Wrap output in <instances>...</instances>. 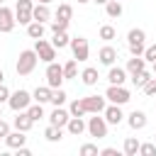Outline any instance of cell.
<instances>
[{"label":"cell","instance_id":"cell-19","mask_svg":"<svg viewBox=\"0 0 156 156\" xmlns=\"http://www.w3.org/2000/svg\"><path fill=\"white\" fill-rule=\"evenodd\" d=\"M144 124H146V115H144L141 110H134V112L129 115V127H132V129H141Z\"/></svg>","mask_w":156,"mask_h":156},{"label":"cell","instance_id":"cell-25","mask_svg":"<svg viewBox=\"0 0 156 156\" xmlns=\"http://www.w3.org/2000/svg\"><path fill=\"white\" fill-rule=\"evenodd\" d=\"M71 15H73V7H71L68 2H61V5H58V10H56V20L68 22V20H71Z\"/></svg>","mask_w":156,"mask_h":156},{"label":"cell","instance_id":"cell-9","mask_svg":"<svg viewBox=\"0 0 156 156\" xmlns=\"http://www.w3.org/2000/svg\"><path fill=\"white\" fill-rule=\"evenodd\" d=\"M88 129H90V134L93 136H107V122L102 119V117H98V112H95V117H90V122H88Z\"/></svg>","mask_w":156,"mask_h":156},{"label":"cell","instance_id":"cell-20","mask_svg":"<svg viewBox=\"0 0 156 156\" xmlns=\"http://www.w3.org/2000/svg\"><path fill=\"white\" fill-rule=\"evenodd\" d=\"M27 34H29L32 39H39V37H44V22H37V20H32V22L27 24Z\"/></svg>","mask_w":156,"mask_h":156},{"label":"cell","instance_id":"cell-2","mask_svg":"<svg viewBox=\"0 0 156 156\" xmlns=\"http://www.w3.org/2000/svg\"><path fill=\"white\" fill-rule=\"evenodd\" d=\"M144 39H146V34H144V29H129V34H127V41H129V51L132 54H144Z\"/></svg>","mask_w":156,"mask_h":156},{"label":"cell","instance_id":"cell-35","mask_svg":"<svg viewBox=\"0 0 156 156\" xmlns=\"http://www.w3.org/2000/svg\"><path fill=\"white\" fill-rule=\"evenodd\" d=\"M115 34H117V32H115L112 24H102V27H100V37H102V39H115Z\"/></svg>","mask_w":156,"mask_h":156},{"label":"cell","instance_id":"cell-13","mask_svg":"<svg viewBox=\"0 0 156 156\" xmlns=\"http://www.w3.org/2000/svg\"><path fill=\"white\" fill-rule=\"evenodd\" d=\"M32 117H29V112H22V110H17V117H15V127L20 129V132H27L29 127H32Z\"/></svg>","mask_w":156,"mask_h":156},{"label":"cell","instance_id":"cell-42","mask_svg":"<svg viewBox=\"0 0 156 156\" xmlns=\"http://www.w3.org/2000/svg\"><path fill=\"white\" fill-rule=\"evenodd\" d=\"M7 134H10V124L5 119H0V136H7Z\"/></svg>","mask_w":156,"mask_h":156},{"label":"cell","instance_id":"cell-29","mask_svg":"<svg viewBox=\"0 0 156 156\" xmlns=\"http://www.w3.org/2000/svg\"><path fill=\"white\" fill-rule=\"evenodd\" d=\"M44 136H46L49 141H58V139H61V127H56V124H49V127L44 129Z\"/></svg>","mask_w":156,"mask_h":156},{"label":"cell","instance_id":"cell-23","mask_svg":"<svg viewBox=\"0 0 156 156\" xmlns=\"http://www.w3.org/2000/svg\"><path fill=\"white\" fill-rule=\"evenodd\" d=\"M144 68V58H141V54H134L129 61H127V71L129 73H136V71H141Z\"/></svg>","mask_w":156,"mask_h":156},{"label":"cell","instance_id":"cell-38","mask_svg":"<svg viewBox=\"0 0 156 156\" xmlns=\"http://www.w3.org/2000/svg\"><path fill=\"white\" fill-rule=\"evenodd\" d=\"M98 154V146L95 144H83L80 146V156H95Z\"/></svg>","mask_w":156,"mask_h":156},{"label":"cell","instance_id":"cell-17","mask_svg":"<svg viewBox=\"0 0 156 156\" xmlns=\"http://www.w3.org/2000/svg\"><path fill=\"white\" fill-rule=\"evenodd\" d=\"M107 78H110V83H112V85H122V83H124V78H127V71H124V68H119V66H117V68L112 66V68H110V73H107Z\"/></svg>","mask_w":156,"mask_h":156},{"label":"cell","instance_id":"cell-33","mask_svg":"<svg viewBox=\"0 0 156 156\" xmlns=\"http://www.w3.org/2000/svg\"><path fill=\"white\" fill-rule=\"evenodd\" d=\"M139 151V141L134 139V136H129L127 141H124V154H129V156H134Z\"/></svg>","mask_w":156,"mask_h":156},{"label":"cell","instance_id":"cell-47","mask_svg":"<svg viewBox=\"0 0 156 156\" xmlns=\"http://www.w3.org/2000/svg\"><path fill=\"white\" fill-rule=\"evenodd\" d=\"M39 2H51V0H39Z\"/></svg>","mask_w":156,"mask_h":156},{"label":"cell","instance_id":"cell-11","mask_svg":"<svg viewBox=\"0 0 156 156\" xmlns=\"http://www.w3.org/2000/svg\"><path fill=\"white\" fill-rule=\"evenodd\" d=\"M83 105H85V112H102L105 110V98L88 95V98H83Z\"/></svg>","mask_w":156,"mask_h":156},{"label":"cell","instance_id":"cell-50","mask_svg":"<svg viewBox=\"0 0 156 156\" xmlns=\"http://www.w3.org/2000/svg\"><path fill=\"white\" fill-rule=\"evenodd\" d=\"M0 2H2V0H0Z\"/></svg>","mask_w":156,"mask_h":156},{"label":"cell","instance_id":"cell-43","mask_svg":"<svg viewBox=\"0 0 156 156\" xmlns=\"http://www.w3.org/2000/svg\"><path fill=\"white\" fill-rule=\"evenodd\" d=\"M100 154H102V156H119V154H117V149H102Z\"/></svg>","mask_w":156,"mask_h":156},{"label":"cell","instance_id":"cell-39","mask_svg":"<svg viewBox=\"0 0 156 156\" xmlns=\"http://www.w3.org/2000/svg\"><path fill=\"white\" fill-rule=\"evenodd\" d=\"M139 154H144V156L156 154V144H139Z\"/></svg>","mask_w":156,"mask_h":156},{"label":"cell","instance_id":"cell-18","mask_svg":"<svg viewBox=\"0 0 156 156\" xmlns=\"http://www.w3.org/2000/svg\"><path fill=\"white\" fill-rule=\"evenodd\" d=\"M115 58H117V49H115V46H102V49H100V61H102V63L112 66Z\"/></svg>","mask_w":156,"mask_h":156},{"label":"cell","instance_id":"cell-26","mask_svg":"<svg viewBox=\"0 0 156 156\" xmlns=\"http://www.w3.org/2000/svg\"><path fill=\"white\" fill-rule=\"evenodd\" d=\"M51 44H54L56 49H63V46L68 44V34H66V29H58V32H54V39H51Z\"/></svg>","mask_w":156,"mask_h":156},{"label":"cell","instance_id":"cell-46","mask_svg":"<svg viewBox=\"0 0 156 156\" xmlns=\"http://www.w3.org/2000/svg\"><path fill=\"white\" fill-rule=\"evenodd\" d=\"M154 78H156V61H154Z\"/></svg>","mask_w":156,"mask_h":156},{"label":"cell","instance_id":"cell-6","mask_svg":"<svg viewBox=\"0 0 156 156\" xmlns=\"http://www.w3.org/2000/svg\"><path fill=\"white\" fill-rule=\"evenodd\" d=\"M29 100H32V95L27 93V90H17V93H12L10 98H7V102H10V107L17 112V110H27L29 107Z\"/></svg>","mask_w":156,"mask_h":156},{"label":"cell","instance_id":"cell-3","mask_svg":"<svg viewBox=\"0 0 156 156\" xmlns=\"http://www.w3.org/2000/svg\"><path fill=\"white\" fill-rule=\"evenodd\" d=\"M34 51H37V56H39V58H44L46 63L56 58V46H54L51 41H46V39H41V37L37 39V46H34Z\"/></svg>","mask_w":156,"mask_h":156},{"label":"cell","instance_id":"cell-24","mask_svg":"<svg viewBox=\"0 0 156 156\" xmlns=\"http://www.w3.org/2000/svg\"><path fill=\"white\" fill-rule=\"evenodd\" d=\"M51 90H54V88H49V85H39V88L34 90V100H37V102L51 100Z\"/></svg>","mask_w":156,"mask_h":156},{"label":"cell","instance_id":"cell-49","mask_svg":"<svg viewBox=\"0 0 156 156\" xmlns=\"http://www.w3.org/2000/svg\"><path fill=\"white\" fill-rule=\"evenodd\" d=\"M0 117H2V107H0Z\"/></svg>","mask_w":156,"mask_h":156},{"label":"cell","instance_id":"cell-8","mask_svg":"<svg viewBox=\"0 0 156 156\" xmlns=\"http://www.w3.org/2000/svg\"><path fill=\"white\" fill-rule=\"evenodd\" d=\"M105 98H107V100H112L115 105H124V102L129 100V90H127V88H122V85H110V88H107V93H105Z\"/></svg>","mask_w":156,"mask_h":156},{"label":"cell","instance_id":"cell-28","mask_svg":"<svg viewBox=\"0 0 156 156\" xmlns=\"http://www.w3.org/2000/svg\"><path fill=\"white\" fill-rule=\"evenodd\" d=\"M68 115H71V117H83V115H85V105H83V100H73L71 107H68Z\"/></svg>","mask_w":156,"mask_h":156},{"label":"cell","instance_id":"cell-22","mask_svg":"<svg viewBox=\"0 0 156 156\" xmlns=\"http://www.w3.org/2000/svg\"><path fill=\"white\" fill-rule=\"evenodd\" d=\"M5 139H7V146H15V149H20V146L24 144V139H27V136H24V132H20V129H17V132L7 134Z\"/></svg>","mask_w":156,"mask_h":156},{"label":"cell","instance_id":"cell-12","mask_svg":"<svg viewBox=\"0 0 156 156\" xmlns=\"http://www.w3.org/2000/svg\"><path fill=\"white\" fill-rule=\"evenodd\" d=\"M122 110H119V105H110V107H105V122H110V124H119L122 122Z\"/></svg>","mask_w":156,"mask_h":156},{"label":"cell","instance_id":"cell-48","mask_svg":"<svg viewBox=\"0 0 156 156\" xmlns=\"http://www.w3.org/2000/svg\"><path fill=\"white\" fill-rule=\"evenodd\" d=\"M78 2H88V0H78Z\"/></svg>","mask_w":156,"mask_h":156},{"label":"cell","instance_id":"cell-16","mask_svg":"<svg viewBox=\"0 0 156 156\" xmlns=\"http://www.w3.org/2000/svg\"><path fill=\"white\" fill-rule=\"evenodd\" d=\"M49 17H51V12H49L46 2H41V5H34V10H32V20H37V22H46Z\"/></svg>","mask_w":156,"mask_h":156},{"label":"cell","instance_id":"cell-44","mask_svg":"<svg viewBox=\"0 0 156 156\" xmlns=\"http://www.w3.org/2000/svg\"><path fill=\"white\" fill-rule=\"evenodd\" d=\"M2 78H5V73H2V68H0V83H2Z\"/></svg>","mask_w":156,"mask_h":156},{"label":"cell","instance_id":"cell-15","mask_svg":"<svg viewBox=\"0 0 156 156\" xmlns=\"http://www.w3.org/2000/svg\"><path fill=\"white\" fill-rule=\"evenodd\" d=\"M68 112L66 110H61V105H56V110L51 112V124H56V127H66V122H68Z\"/></svg>","mask_w":156,"mask_h":156},{"label":"cell","instance_id":"cell-21","mask_svg":"<svg viewBox=\"0 0 156 156\" xmlns=\"http://www.w3.org/2000/svg\"><path fill=\"white\" fill-rule=\"evenodd\" d=\"M80 78H83V83H85V85H95V83H98V68H95V66L83 68Z\"/></svg>","mask_w":156,"mask_h":156},{"label":"cell","instance_id":"cell-5","mask_svg":"<svg viewBox=\"0 0 156 156\" xmlns=\"http://www.w3.org/2000/svg\"><path fill=\"white\" fill-rule=\"evenodd\" d=\"M32 10H34L32 0H20L17 2V10H15V20L20 24H29L32 22Z\"/></svg>","mask_w":156,"mask_h":156},{"label":"cell","instance_id":"cell-36","mask_svg":"<svg viewBox=\"0 0 156 156\" xmlns=\"http://www.w3.org/2000/svg\"><path fill=\"white\" fill-rule=\"evenodd\" d=\"M141 56H144V61H151V63H154V61H156V44L144 46V54H141Z\"/></svg>","mask_w":156,"mask_h":156},{"label":"cell","instance_id":"cell-41","mask_svg":"<svg viewBox=\"0 0 156 156\" xmlns=\"http://www.w3.org/2000/svg\"><path fill=\"white\" fill-rule=\"evenodd\" d=\"M66 27H68V22H63V20H56V22L51 24V29H54V32H58V29H66Z\"/></svg>","mask_w":156,"mask_h":156},{"label":"cell","instance_id":"cell-27","mask_svg":"<svg viewBox=\"0 0 156 156\" xmlns=\"http://www.w3.org/2000/svg\"><path fill=\"white\" fill-rule=\"evenodd\" d=\"M149 78H151V73H149L146 68H141V71H136V73H132V83H134L136 88H141V85H144V83H146Z\"/></svg>","mask_w":156,"mask_h":156},{"label":"cell","instance_id":"cell-7","mask_svg":"<svg viewBox=\"0 0 156 156\" xmlns=\"http://www.w3.org/2000/svg\"><path fill=\"white\" fill-rule=\"evenodd\" d=\"M71 49H73V56H76L78 61H85L88 54H90V46H88V39H85V37L71 39Z\"/></svg>","mask_w":156,"mask_h":156},{"label":"cell","instance_id":"cell-34","mask_svg":"<svg viewBox=\"0 0 156 156\" xmlns=\"http://www.w3.org/2000/svg\"><path fill=\"white\" fill-rule=\"evenodd\" d=\"M27 112H29V117H32V119H39V117H44V107H41V102H37V105L27 107Z\"/></svg>","mask_w":156,"mask_h":156},{"label":"cell","instance_id":"cell-14","mask_svg":"<svg viewBox=\"0 0 156 156\" xmlns=\"http://www.w3.org/2000/svg\"><path fill=\"white\" fill-rule=\"evenodd\" d=\"M66 127H68V132H71L73 136H80V134L85 132V122H83L80 117H68Z\"/></svg>","mask_w":156,"mask_h":156},{"label":"cell","instance_id":"cell-10","mask_svg":"<svg viewBox=\"0 0 156 156\" xmlns=\"http://www.w3.org/2000/svg\"><path fill=\"white\" fill-rule=\"evenodd\" d=\"M15 12L10 10V7H5V5H0V32H12V27H15Z\"/></svg>","mask_w":156,"mask_h":156},{"label":"cell","instance_id":"cell-37","mask_svg":"<svg viewBox=\"0 0 156 156\" xmlns=\"http://www.w3.org/2000/svg\"><path fill=\"white\" fill-rule=\"evenodd\" d=\"M141 90H144L146 95H154V93H156V78L151 76V78H149V80H146V83L141 85Z\"/></svg>","mask_w":156,"mask_h":156},{"label":"cell","instance_id":"cell-31","mask_svg":"<svg viewBox=\"0 0 156 156\" xmlns=\"http://www.w3.org/2000/svg\"><path fill=\"white\" fill-rule=\"evenodd\" d=\"M78 76V63H76V58L73 61H68L66 66H63V78H76Z\"/></svg>","mask_w":156,"mask_h":156},{"label":"cell","instance_id":"cell-1","mask_svg":"<svg viewBox=\"0 0 156 156\" xmlns=\"http://www.w3.org/2000/svg\"><path fill=\"white\" fill-rule=\"evenodd\" d=\"M37 51H32V49H24L22 54H20V58H17V73L20 76H27V73H32L34 71V66H37Z\"/></svg>","mask_w":156,"mask_h":156},{"label":"cell","instance_id":"cell-30","mask_svg":"<svg viewBox=\"0 0 156 156\" xmlns=\"http://www.w3.org/2000/svg\"><path fill=\"white\" fill-rule=\"evenodd\" d=\"M105 7H107V15H110V17H119V15H122V5H119L117 0H107Z\"/></svg>","mask_w":156,"mask_h":156},{"label":"cell","instance_id":"cell-40","mask_svg":"<svg viewBox=\"0 0 156 156\" xmlns=\"http://www.w3.org/2000/svg\"><path fill=\"white\" fill-rule=\"evenodd\" d=\"M10 98V90H7V85L5 83H0V102H5Z\"/></svg>","mask_w":156,"mask_h":156},{"label":"cell","instance_id":"cell-4","mask_svg":"<svg viewBox=\"0 0 156 156\" xmlns=\"http://www.w3.org/2000/svg\"><path fill=\"white\" fill-rule=\"evenodd\" d=\"M46 80H49V88H61V80H63V66L49 61V66H46Z\"/></svg>","mask_w":156,"mask_h":156},{"label":"cell","instance_id":"cell-32","mask_svg":"<svg viewBox=\"0 0 156 156\" xmlns=\"http://www.w3.org/2000/svg\"><path fill=\"white\" fill-rule=\"evenodd\" d=\"M63 100H66V90L63 88H54L51 90V102L54 105H63Z\"/></svg>","mask_w":156,"mask_h":156},{"label":"cell","instance_id":"cell-45","mask_svg":"<svg viewBox=\"0 0 156 156\" xmlns=\"http://www.w3.org/2000/svg\"><path fill=\"white\" fill-rule=\"evenodd\" d=\"M95 2H100V5H105V2H107V0H95Z\"/></svg>","mask_w":156,"mask_h":156}]
</instances>
